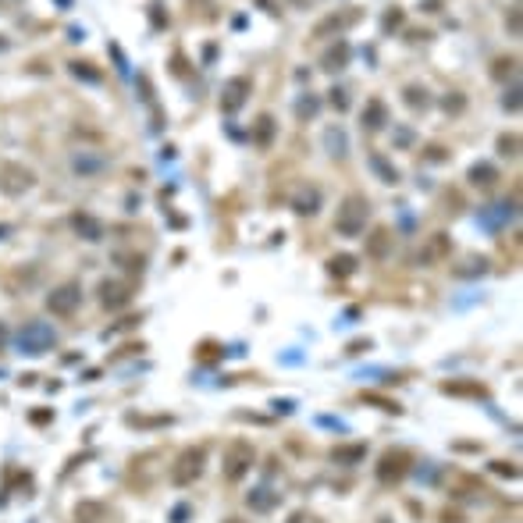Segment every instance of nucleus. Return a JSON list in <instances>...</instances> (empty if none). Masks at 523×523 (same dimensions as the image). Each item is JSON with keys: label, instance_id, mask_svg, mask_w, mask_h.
<instances>
[{"label": "nucleus", "instance_id": "obj_1", "mask_svg": "<svg viewBox=\"0 0 523 523\" xmlns=\"http://www.w3.org/2000/svg\"><path fill=\"white\" fill-rule=\"evenodd\" d=\"M367 217H370V203H367V196L349 193V196L342 200V207H338L335 231H338V235H345V239H356V235H363Z\"/></svg>", "mask_w": 523, "mask_h": 523}, {"label": "nucleus", "instance_id": "obj_2", "mask_svg": "<svg viewBox=\"0 0 523 523\" xmlns=\"http://www.w3.org/2000/svg\"><path fill=\"white\" fill-rule=\"evenodd\" d=\"M203 463H207V448L203 445H189L179 452V459L171 463V484H179V488H189L203 477Z\"/></svg>", "mask_w": 523, "mask_h": 523}, {"label": "nucleus", "instance_id": "obj_3", "mask_svg": "<svg viewBox=\"0 0 523 523\" xmlns=\"http://www.w3.org/2000/svg\"><path fill=\"white\" fill-rule=\"evenodd\" d=\"M15 345H18V353H25V356H43V353H50V349L57 345V331L46 321H29L18 331Z\"/></svg>", "mask_w": 523, "mask_h": 523}, {"label": "nucleus", "instance_id": "obj_4", "mask_svg": "<svg viewBox=\"0 0 523 523\" xmlns=\"http://www.w3.org/2000/svg\"><path fill=\"white\" fill-rule=\"evenodd\" d=\"M253 459H257V452H253V445L250 441H231L228 448H224V463H221V474H224V481H231V484H239L250 470H253Z\"/></svg>", "mask_w": 523, "mask_h": 523}, {"label": "nucleus", "instance_id": "obj_5", "mask_svg": "<svg viewBox=\"0 0 523 523\" xmlns=\"http://www.w3.org/2000/svg\"><path fill=\"white\" fill-rule=\"evenodd\" d=\"M410 470H413V456L406 452V448H388V452L377 459V467H374L377 481L388 484V488H392V484H402Z\"/></svg>", "mask_w": 523, "mask_h": 523}, {"label": "nucleus", "instance_id": "obj_6", "mask_svg": "<svg viewBox=\"0 0 523 523\" xmlns=\"http://www.w3.org/2000/svg\"><path fill=\"white\" fill-rule=\"evenodd\" d=\"M36 186V171L18 164V160H4L0 164V193L4 196H25Z\"/></svg>", "mask_w": 523, "mask_h": 523}, {"label": "nucleus", "instance_id": "obj_7", "mask_svg": "<svg viewBox=\"0 0 523 523\" xmlns=\"http://www.w3.org/2000/svg\"><path fill=\"white\" fill-rule=\"evenodd\" d=\"M79 306H82V285H79V281L57 285L53 292L46 296V310H50L53 317H75Z\"/></svg>", "mask_w": 523, "mask_h": 523}, {"label": "nucleus", "instance_id": "obj_8", "mask_svg": "<svg viewBox=\"0 0 523 523\" xmlns=\"http://www.w3.org/2000/svg\"><path fill=\"white\" fill-rule=\"evenodd\" d=\"M250 93H253V79H250V75H235V79H228V82H224V89H221V110H224V114L243 110V103L250 100Z\"/></svg>", "mask_w": 523, "mask_h": 523}, {"label": "nucleus", "instance_id": "obj_9", "mask_svg": "<svg viewBox=\"0 0 523 523\" xmlns=\"http://www.w3.org/2000/svg\"><path fill=\"white\" fill-rule=\"evenodd\" d=\"M100 303H103L107 310H122V306H129V303H132V285L122 281V278H107V281H100Z\"/></svg>", "mask_w": 523, "mask_h": 523}, {"label": "nucleus", "instance_id": "obj_10", "mask_svg": "<svg viewBox=\"0 0 523 523\" xmlns=\"http://www.w3.org/2000/svg\"><path fill=\"white\" fill-rule=\"evenodd\" d=\"M353 22H360V11H335V15H328L324 22H317V25H314V36H321V39H324V36H331V32H338V36H342V32H345L349 25H353Z\"/></svg>", "mask_w": 523, "mask_h": 523}, {"label": "nucleus", "instance_id": "obj_11", "mask_svg": "<svg viewBox=\"0 0 523 523\" xmlns=\"http://www.w3.org/2000/svg\"><path fill=\"white\" fill-rule=\"evenodd\" d=\"M385 122H388V107H385V100H381V96H370L367 107H363V114H360L363 132H381Z\"/></svg>", "mask_w": 523, "mask_h": 523}, {"label": "nucleus", "instance_id": "obj_12", "mask_svg": "<svg viewBox=\"0 0 523 523\" xmlns=\"http://www.w3.org/2000/svg\"><path fill=\"white\" fill-rule=\"evenodd\" d=\"M72 228L79 231L86 243H100V239H103V224H100L93 214H86V210H75V214H72Z\"/></svg>", "mask_w": 523, "mask_h": 523}, {"label": "nucleus", "instance_id": "obj_13", "mask_svg": "<svg viewBox=\"0 0 523 523\" xmlns=\"http://www.w3.org/2000/svg\"><path fill=\"white\" fill-rule=\"evenodd\" d=\"M292 210H296L299 217L317 214V210H321V189H317V186H303V189L292 196Z\"/></svg>", "mask_w": 523, "mask_h": 523}, {"label": "nucleus", "instance_id": "obj_14", "mask_svg": "<svg viewBox=\"0 0 523 523\" xmlns=\"http://www.w3.org/2000/svg\"><path fill=\"white\" fill-rule=\"evenodd\" d=\"M349 53H353V50H349V43H345V39H338L335 46H328V50H324L321 68H324V72H342V68L349 65Z\"/></svg>", "mask_w": 523, "mask_h": 523}, {"label": "nucleus", "instance_id": "obj_15", "mask_svg": "<svg viewBox=\"0 0 523 523\" xmlns=\"http://www.w3.org/2000/svg\"><path fill=\"white\" fill-rule=\"evenodd\" d=\"M331 459L342 463V467H356V463L367 459V445L363 441H353V445H335L331 448Z\"/></svg>", "mask_w": 523, "mask_h": 523}, {"label": "nucleus", "instance_id": "obj_16", "mask_svg": "<svg viewBox=\"0 0 523 523\" xmlns=\"http://www.w3.org/2000/svg\"><path fill=\"white\" fill-rule=\"evenodd\" d=\"M470 186H477V189H491L495 182H498V171H495V164H488V160H481V164H474L470 167Z\"/></svg>", "mask_w": 523, "mask_h": 523}, {"label": "nucleus", "instance_id": "obj_17", "mask_svg": "<svg viewBox=\"0 0 523 523\" xmlns=\"http://www.w3.org/2000/svg\"><path fill=\"white\" fill-rule=\"evenodd\" d=\"M402 103L410 110H427L431 107V89L427 86H406L402 89Z\"/></svg>", "mask_w": 523, "mask_h": 523}, {"label": "nucleus", "instance_id": "obj_18", "mask_svg": "<svg viewBox=\"0 0 523 523\" xmlns=\"http://www.w3.org/2000/svg\"><path fill=\"white\" fill-rule=\"evenodd\" d=\"M246 505L257 509V512H271V509L278 505V491H271V488H253V491L246 495Z\"/></svg>", "mask_w": 523, "mask_h": 523}, {"label": "nucleus", "instance_id": "obj_19", "mask_svg": "<svg viewBox=\"0 0 523 523\" xmlns=\"http://www.w3.org/2000/svg\"><path fill=\"white\" fill-rule=\"evenodd\" d=\"M274 118H271V114H260V118H257V125H253V143L260 146V150H267L271 143H274Z\"/></svg>", "mask_w": 523, "mask_h": 523}, {"label": "nucleus", "instance_id": "obj_20", "mask_svg": "<svg viewBox=\"0 0 523 523\" xmlns=\"http://www.w3.org/2000/svg\"><path fill=\"white\" fill-rule=\"evenodd\" d=\"M367 164L374 167V174H377V179H381L385 186H395V182H399V171L388 164V157H385V153H370V157H367Z\"/></svg>", "mask_w": 523, "mask_h": 523}, {"label": "nucleus", "instance_id": "obj_21", "mask_svg": "<svg viewBox=\"0 0 523 523\" xmlns=\"http://www.w3.org/2000/svg\"><path fill=\"white\" fill-rule=\"evenodd\" d=\"M72 167H75V174L89 179V174H100V171H103V157H93V153H75V157H72Z\"/></svg>", "mask_w": 523, "mask_h": 523}, {"label": "nucleus", "instance_id": "obj_22", "mask_svg": "<svg viewBox=\"0 0 523 523\" xmlns=\"http://www.w3.org/2000/svg\"><path fill=\"white\" fill-rule=\"evenodd\" d=\"M388 243H392L388 228H374V235H370V243H367V253H370L374 260H385V257H388Z\"/></svg>", "mask_w": 523, "mask_h": 523}, {"label": "nucleus", "instance_id": "obj_23", "mask_svg": "<svg viewBox=\"0 0 523 523\" xmlns=\"http://www.w3.org/2000/svg\"><path fill=\"white\" fill-rule=\"evenodd\" d=\"M328 271L335 278H349V274H356V257H349V253H338L328 260Z\"/></svg>", "mask_w": 523, "mask_h": 523}, {"label": "nucleus", "instance_id": "obj_24", "mask_svg": "<svg viewBox=\"0 0 523 523\" xmlns=\"http://www.w3.org/2000/svg\"><path fill=\"white\" fill-rule=\"evenodd\" d=\"M324 143H328V153H331V157H345V153H349V139H345L342 129H328V132H324Z\"/></svg>", "mask_w": 523, "mask_h": 523}, {"label": "nucleus", "instance_id": "obj_25", "mask_svg": "<svg viewBox=\"0 0 523 523\" xmlns=\"http://www.w3.org/2000/svg\"><path fill=\"white\" fill-rule=\"evenodd\" d=\"M317 110H321V100L306 93V96L296 103V118H299V122H310V118H317Z\"/></svg>", "mask_w": 523, "mask_h": 523}, {"label": "nucleus", "instance_id": "obj_26", "mask_svg": "<svg viewBox=\"0 0 523 523\" xmlns=\"http://www.w3.org/2000/svg\"><path fill=\"white\" fill-rule=\"evenodd\" d=\"M445 253H448V243H445V235L438 231V235L431 239V250H427V253H420V260H424V264H431V257H445Z\"/></svg>", "mask_w": 523, "mask_h": 523}, {"label": "nucleus", "instance_id": "obj_27", "mask_svg": "<svg viewBox=\"0 0 523 523\" xmlns=\"http://www.w3.org/2000/svg\"><path fill=\"white\" fill-rule=\"evenodd\" d=\"M495 79H505V75H516V57H498L495 68H491Z\"/></svg>", "mask_w": 523, "mask_h": 523}, {"label": "nucleus", "instance_id": "obj_28", "mask_svg": "<svg viewBox=\"0 0 523 523\" xmlns=\"http://www.w3.org/2000/svg\"><path fill=\"white\" fill-rule=\"evenodd\" d=\"M498 153L502 157H516L519 153V136L512 132V136H498Z\"/></svg>", "mask_w": 523, "mask_h": 523}, {"label": "nucleus", "instance_id": "obj_29", "mask_svg": "<svg viewBox=\"0 0 523 523\" xmlns=\"http://www.w3.org/2000/svg\"><path fill=\"white\" fill-rule=\"evenodd\" d=\"M363 399H367V402H377V410H385V413H402V406H399V402H392V399H385V395L367 392Z\"/></svg>", "mask_w": 523, "mask_h": 523}, {"label": "nucleus", "instance_id": "obj_30", "mask_svg": "<svg viewBox=\"0 0 523 523\" xmlns=\"http://www.w3.org/2000/svg\"><path fill=\"white\" fill-rule=\"evenodd\" d=\"M502 107H505V110H512V114L519 110V82H512V86L505 89V96H502Z\"/></svg>", "mask_w": 523, "mask_h": 523}, {"label": "nucleus", "instance_id": "obj_31", "mask_svg": "<svg viewBox=\"0 0 523 523\" xmlns=\"http://www.w3.org/2000/svg\"><path fill=\"white\" fill-rule=\"evenodd\" d=\"M441 392H448V395H452V392H456V395H484V388H477V385H452V381L441 385Z\"/></svg>", "mask_w": 523, "mask_h": 523}, {"label": "nucleus", "instance_id": "obj_32", "mask_svg": "<svg viewBox=\"0 0 523 523\" xmlns=\"http://www.w3.org/2000/svg\"><path fill=\"white\" fill-rule=\"evenodd\" d=\"M72 75H79V79H86V82H100V72H96V68H86L82 61H72Z\"/></svg>", "mask_w": 523, "mask_h": 523}, {"label": "nucleus", "instance_id": "obj_33", "mask_svg": "<svg viewBox=\"0 0 523 523\" xmlns=\"http://www.w3.org/2000/svg\"><path fill=\"white\" fill-rule=\"evenodd\" d=\"M328 100H331V107H335V110H349V93H345L342 86H335Z\"/></svg>", "mask_w": 523, "mask_h": 523}, {"label": "nucleus", "instance_id": "obj_34", "mask_svg": "<svg viewBox=\"0 0 523 523\" xmlns=\"http://www.w3.org/2000/svg\"><path fill=\"white\" fill-rule=\"evenodd\" d=\"M448 114H459L463 107H467V100H463V93H452V96H445V103H441Z\"/></svg>", "mask_w": 523, "mask_h": 523}, {"label": "nucleus", "instance_id": "obj_35", "mask_svg": "<svg viewBox=\"0 0 523 523\" xmlns=\"http://www.w3.org/2000/svg\"><path fill=\"white\" fill-rule=\"evenodd\" d=\"M402 18H406V15H402L399 8H392V11L385 15V29H388V32H392V29H399V25H402Z\"/></svg>", "mask_w": 523, "mask_h": 523}, {"label": "nucleus", "instance_id": "obj_36", "mask_svg": "<svg viewBox=\"0 0 523 523\" xmlns=\"http://www.w3.org/2000/svg\"><path fill=\"white\" fill-rule=\"evenodd\" d=\"M491 470H495V474H502V477H516V474H519V470L512 467V463H502V459H498V463H491Z\"/></svg>", "mask_w": 523, "mask_h": 523}, {"label": "nucleus", "instance_id": "obj_37", "mask_svg": "<svg viewBox=\"0 0 523 523\" xmlns=\"http://www.w3.org/2000/svg\"><path fill=\"white\" fill-rule=\"evenodd\" d=\"M200 356H203V360H217L221 353H217V345H214V342H203V345H200Z\"/></svg>", "mask_w": 523, "mask_h": 523}, {"label": "nucleus", "instance_id": "obj_38", "mask_svg": "<svg viewBox=\"0 0 523 523\" xmlns=\"http://www.w3.org/2000/svg\"><path fill=\"white\" fill-rule=\"evenodd\" d=\"M395 143H399V146H410V143H413V132H410V129H399V132H395Z\"/></svg>", "mask_w": 523, "mask_h": 523}, {"label": "nucleus", "instance_id": "obj_39", "mask_svg": "<svg viewBox=\"0 0 523 523\" xmlns=\"http://www.w3.org/2000/svg\"><path fill=\"white\" fill-rule=\"evenodd\" d=\"M431 160H445V153H441V146H431V153H427Z\"/></svg>", "mask_w": 523, "mask_h": 523}, {"label": "nucleus", "instance_id": "obj_40", "mask_svg": "<svg viewBox=\"0 0 523 523\" xmlns=\"http://www.w3.org/2000/svg\"><path fill=\"white\" fill-rule=\"evenodd\" d=\"M4 342H8V328L0 324V349H4Z\"/></svg>", "mask_w": 523, "mask_h": 523}, {"label": "nucleus", "instance_id": "obj_41", "mask_svg": "<svg viewBox=\"0 0 523 523\" xmlns=\"http://www.w3.org/2000/svg\"><path fill=\"white\" fill-rule=\"evenodd\" d=\"M8 46H11V43H8V39H4V36H0V50H8Z\"/></svg>", "mask_w": 523, "mask_h": 523}, {"label": "nucleus", "instance_id": "obj_42", "mask_svg": "<svg viewBox=\"0 0 523 523\" xmlns=\"http://www.w3.org/2000/svg\"><path fill=\"white\" fill-rule=\"evenodd\" d=\"M8 235V224H0V239H4Z\"/></svg>", "mask_w": 523, "mask_h": 523}, {"label": "nucleus", "instance_id": "obj_43", "mask_svg": "<svg viewBox=\"0 0 523 523\" xmlns=\"http://www.w3.org/2000/svg\"><path fill=\"white\" fill-rule=\"evenodd\" d=\"M231 523H239V519H231Z\"/></svg>", "mask_w": 523, "mask_h": 523}]
</instances>
